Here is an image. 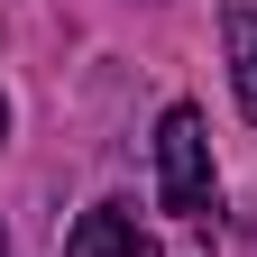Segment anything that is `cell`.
<instances>
[{
	"mask_svg": "<svg viewBox=\"0 0 257 257\" xmlns=\"http://www.w3.org/2000/svg\"><path fill=\"white\" fill-rule=\"evenodd\" d=\"M220 37H230V83H239V110L257 119V0H220Z\"/></svg>",
	"mask_w": 257,
	"mask_h": 257,
	"instance_id": "obj_3",
	"label": "cell"
},
{
	"mask_svg": "<svg viewBox=\"0 0 257 257\" xmlns=\"http://www.w3.org/2000/svg\"><path fill=\"white\" fill-rule=\"evenodd\" d=\"M0 257H10V230H0Z\"/></svg>",
	"mask_w": 257,
	"mask_h": 257,
	"instance_id": "obj_5",
	"label": "cell"
},
{
	"mask_svg": "<svg viewBox=\"0 0 257 257\" xmlns=\"http://www.w3.org/2000/svg\"><path fill=\"white\" fill-rule=\"evenodd\" d=\"M0 138H10V101H0Z\"/></svg>",
	"mask_w": 257,
	"mask_h": 257,
	"instance_id": "obj_4",
	"label": "cell"
},
{
	"mask_svg": "<svg viewBox=\"0 0 257 257\" xmlns=\"http://www.w3.org/2000/svg\"><path fill=\"white\" fill-rule=\"evenodd\" d=\"M156 202L175 220H211L220 211V175H211V128L193 101H175L156 119Z\"/></svg>",
	"mask_w": 257,
	"mask_h": 257,
	"instance_id": "obj_1",
	"label": "cell"
},
{
	"mask_svg": "<svg viewBox=\"0 0 257 257\" xmlns=\"http://www.w3.org/2000/svg\"><path fill=\"white\" fill-rule=\"evenodd\" d=\"M64 257H156V248L138 239V211L128 202H92L74 220V239H64Z\"/></svg>",
	"mask_w": 257,
	"mask_h": 257,
	"instance_id": "obj_2",
	"label": "cell"
}]
</instances>
